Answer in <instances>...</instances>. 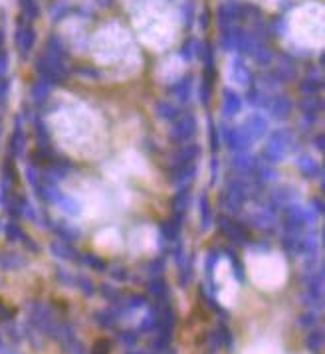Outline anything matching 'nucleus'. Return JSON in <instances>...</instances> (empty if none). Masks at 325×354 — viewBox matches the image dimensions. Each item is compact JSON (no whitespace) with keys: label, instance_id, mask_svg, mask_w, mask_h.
Segmentation results:
<instances>
[{"label":"nucleus","instance_id":"obj_1","mask_svg":"<svg viewBox=\"0 0 325 354\" xmlns=\"http://www.w3.org/2000/svg\"><path fill=\"white\" fill-rule=\"evenodd\" d=\"M93 354H107L109 352V342L107 340H97L95 344H93V350H91Z\"/></svg>","mask_w":325,"mask_h":354},{"label":"nucleus","instance_id":"obj_2","mask_svg":"<svg viewBox=\"0 0 325 354\" xmlns=\"http://www.w3.org/2000/svg\"><path fill=\"white\" fill-rule=\"evenodd\" d=\"M0 42H2V36H0Z\"/></svg>","mask_w":325,"mask_h":354}]
</instances>
